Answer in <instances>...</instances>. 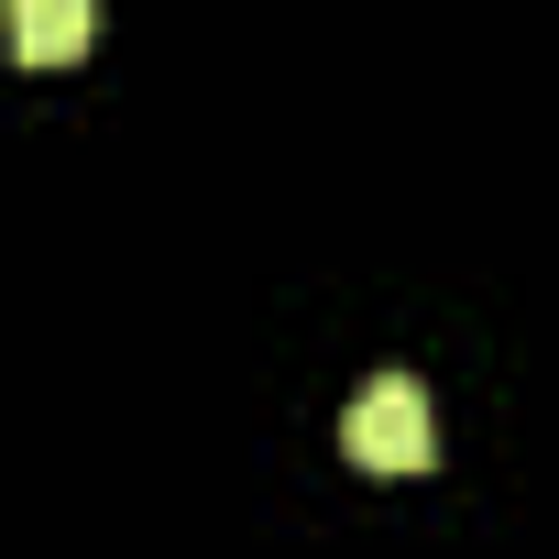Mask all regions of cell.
Here are the masks:
<instances>
[{
  "mask_svg": "<svg viewBox=\"0 0 559 559\" xmlns=\"http://www.w3.org/2000/svg\"><path fill=\"white\" fill-rule=\"evenodd\" d=\"M341 450H352L362 472H428V461H439V406H428V384H417V373H373V384L352 395V417H341Z\"/></svg>",
  "mask_w": 559,
  "mask_h": 559,
  "instance_id": "6da1fadb",
  "label": "cell"
},
{
  "mask_svg": "<svg viewBox=\"0 0 559 559\" xmlns=\"http://www.w3.org/2000/svg\"><path fill=\"white\" fill-rule=\"evenodd\" d=\"M88 34H99V12H88V0H12V56H34V67L88 56Z\"/></svg>",
  "mask_w": 559,
  "mask_h": 559,
  "instance_id": "7a4b0ae2",
  "label": "cell"
}]
</instances>
